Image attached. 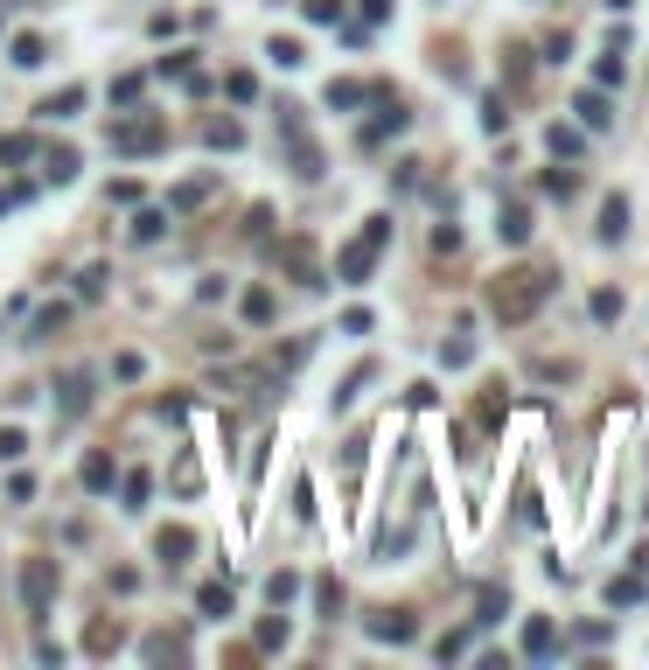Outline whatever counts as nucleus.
<instances>
[{"label": "nucleus", "instance_id": "15", "mask_svg": "<svg viewBox=\"0 0 649 670\" xmlns=\"http://www.w3.org/2000/svg\"><path fill=\"white\" fill-rule=\"evenodd\" d=\"M496 238H503V244H524V238H531V210H524V203H510V210L496 216Z\"/></svg>", "mask_w": 649, "mask_h": 670}, {"label": "nucleus", "instance_id": "3", "mask_svg": "<svg viewBox=\"0 0 649 670\" xmlns=\"http://www.w3.org/2000/svg\"><path fill=\"white\" fill-rule=\"evenodd\" d=\"M56 587H63V573H56V559H22V608H28L35 621L50 615Z\"/></svg>", "mask_w": 649, "mask_h": 670}, {"label": "nucleus", "instance_id": "24", "mask_svg": "<svg viewBox=\"0 0 649 670\" xmlns=\"http://www.w3.org/2000/svg\"><path fill=\"white\" fill-rule=\"evenodd\" d=\"M78 106H84V91L70 84V91H56V98H42V119H70Z\"/></svg>", "mask_w": 649, "mask_h": 670}, {"label": "nucleus", "instance_id": "11", "mask_svg": "<svg viewBox=\"0 0 649 670\" xmlns=\"http://www.w3.org/2000/svg\"><path fill=\"white\" fill-rule=\"evenodd\" d=\"M572 112H579V126H587V133L615 126V112H607V98H600V91H579V98H572Z\"/></svg>", "mask_w": 649, "mask_h": 670}, {"label": "nucleus", "instance_id": "44", "mask_svg": "<svg viewBox=\"0 0 649 670\" xmlns=\"http://www.w3.org/2000/svg\"><path fill=\"white\" fill-rule=\"evenodd\" d=\"M342 335H370V307H349V315H342Z\"/></svg>", "mask_w": 649, "mask_h": 670}, {"label": "nucleus", "instance_id": "28", "mask_svg": "<svg viewBox=\"0 0 649 670\" xmlns=\"http://www.w3.org/2000/svg\"><path fill=\"white\" fill-rule=\"evenodd\" d=\"M482 126H489V133H503V126H510V106H503V91H489V98H482Z\"/></svg>", "mask_w": 649, "mask_h": 670}, {"label": "nucleus", "instance_id": "13", "mask_svg": "<svg viewBox=\"0 0 649 670\" xmlns=\"http://www.w3.org/2000/svg\"><path fill=\"white\" fill-rule=\"evenodd\" d=\"M42 182H78V147H50L42 154Z\"/></svg>", "mask_w": 649, "mask_h": 670}, {"label": "nucleus", "instance_id": "40", "mask_svg": "<svg viewBox=\"0 0 649 670\" xmlns=\"http://www.w3.org/2000/svg\"><path fill=\"white\" fill-rule=\"evenodd\" d=\"M594 78H600V84H622V50H607V56H600V63H594Z\"/></svg>", "mask_w": 649, "mask_h": 670}, {"label": "nucleus", "instance_id": "36", "mask_svg": "<svg viewBox=\"0 0 649 670\" xmlns=\"http://www.w3.org/2000/svg\"><path fill=\"white\" fill-rule=\"evenodd\" d=\"M224 91H231L237 106H252V91H259V84H252V70H231V78H224Z\"/></svg>", "mask_w": 649, "mask_h": 670}, {"label": "nucleus", "instance_id": "26", "mask_svg": "<svg viewBox=\"0 0 649 670\" xmlns=\"http://www.w3.org/2000/svg\"><path fill=\"white\" fill-rule=\"evenodd\" d=\"M314 608L336 621V615H342V580H314Z\"/></svg>", "mask_w": 649, "mask_h": 670}, {"label": "nucleus", "instance_id": "4", "mask_svg": "<svg viewBox=\"0 0 649 670\" xmlns=\"http://www.w3.org/2000/svg\"><path fill=\"white\" fill-rule=\"evenodd\" d=\"M112 147H119V154H154V147H168V126H161L154 112H140L126 126H112Z\"/></svg>", "mask_w": 649, "mask_h": 670}, {"label": "nucleus", "instance_id": "35", "mask_svg": "<svg viewBox=\"0 0 649 670\" xmlns=\"http://www.w3.org/2000/svg\"><path fill=\"white\" fill-rule=\"evenodd\" d=\"M370 377H377V371H370V363H364V371H349V384H342V391H336V412H342V405H357V391H364Z\"/></svg>", "mask_w": 649, "mask_h": 670}, {"label": "nucleus", "instance_id": "46", "mask_svg": "<svg viewBox=\"0 0 649 670\" xmlns=\"http://www.w3.org/2000/svg\"><path fill=\"white\" fill-rule=\"evenodd\" d=\"M607 7H615V14H622V7H635V0H607Z\"/></svg>", "mask_w": 649, "mask_h": 670}, {"label": "nucleus", "instance_id": "23", "mask_svg": "<svg viewBox=\"0 0 649 670\" xmlns=\"http://www.w3.org/2000/svg\"><path fill=\"white\" fill-rule=\"evenodd\" d=\"M42 56H50V42H42V35H14V63H22V70H35Z\"/></svg>", "mask_w": 649, "mask_h": 670}, {"label": "nucleus", "instance_id": "5", "mask_svg": "<svg viewBox=\"0 0 649 670\" xmlns=\"http://www.w3.org/2000/svg\"><path fill=\"white\" fill-rule=\"evenodd\" d=\"M370 643H419V621L405 608H377L370 615Z\"/></svg>", "mask_w": 649, "mask_h": 670}, {"label": "nucleus", "instance_id": "14", "mask_svg": "<svg viewBox=\"0 0 649 670\" xmlns=\"http://www.w3.org/2000/svg\"><path fill=\"white\" fill-rule=\"evenodd\" d=\"M552 649H559L552 621H545V615H531V621H524V656H552Z\"/></svg>", "mask_w": 649, "mask_h": 670}, {"label": "nucleus", "instance_id": "45", "mask_svg": "<svg viewBox=\"0 0 649 670\" xmlns=\"http://www.w3.org/2000/svg\"><path fill=\"white\" fill-rule=\"evenodd\" d=\"M468 356H475L468 343H447V349H440V363H447V371H468Z\"/></svg>", "mask_w": 649, "mask_h": 670}, {"label": "nucleus", "instance_id": "22", "mask_svg": "<svg viewBox=\"0 0 649 670\" xmlns=\"http://www.w3.org/2000/svg\"><path fill=\"white\" fill-rule=\"evenodd\" d=\"M203 140H209V147H245V126H237V119H209Z\"/></svg>", "mask_w": 649, "mask_h": 670}, {"label": "nucleus", "instance_id": "34", "mask_svg": "<svg viewBox=\"0 0 649 670\" xmlns=\"http://www.w3.org/2000/svg\"><path fill=\"white\" fill-rule=\"evenodd\" d=\"M503 608H510V593H503V587H482V615H475V621H503Z\"/></svg>", "mask_w": 649, "mask_h": 670}, {"label": "nucleus", "instance_id": "10", "mask_svg": "<svg viewBox=\"0 0 649 670\" xmlns=\"http://www.w3.org/2000/svg\"><path fill=\"white\" fill-rule=\"evenodd\" d=\"M154 552H161L168 565H182L189 552H196V531H182V524H168V531H154Z\"/></svg>", "mask_w": 649, "mask_h": 670}, {"label": "nucleus", "instance_id": "31", "mask_svg": "<svg viewBox=\"0 0 649 670\" xmlns=\"http://www.w3.org/2000/svg\"><path fill=\"white\" fill-rule=\"evenodd\" d=\"M245 322H273V294H265V287L245 294Z\"/></svg>", "mask_w": 649, "mask_h": 670}, {"label": "nucleus", "instance_id": "38", "mask_svg": "<svg viewBox=\"0 0 649 670\" xmlns=\"http://www.w3.org/2000/svg\"><path fill=\"white\" fill-rule=\"evenodd\" d=\"M545 196H559V203H566V196H579V175H559V168H552V175H545Z\"/></svg>", "mask_w": 649, "mask_h": 670}, {"label": "nucleus", "instance_id": "18", "mask_svg": "<svg viewBox=\"0 0 649 670\" xmlns=\"http://www.w3.org/2000/svg\"><path fill=\"white\" fill-rule=\"evenodd\" d=\"M112 475H119V468H112V454H84V489H91V496H105V489H112Z\"/></svg>", "mask_w": 649, "mask_h": 670}, {"label": "nucleus", "instance_id": "29", "mask_svg": "<svg viewBox=\"0 0 649 670\" xmlns=\"http://www.w3.org/2000/svg\"><path fill=\"white\" fill-rule=\"evenodd\" d=\"M594 322H622V294H615V287L594 294Z\"/></svg>", "mask_w": 649, "mask_h": 670}, {"label": "nucleus", "instance_id": "9", "mask_svg": "<svg viewBox=\"0 0 649 670\" xmlns=\"http://www.w3.org/2000/svg\"><path fill=\"white\" fill-rule=\"evenodd\" d=\"M643 593H649V573L635 565V573H622V580H607V608H635Z\"/></svg>", "mask_w": 649, "mask_h": 670}, {"label": "nucleus", "instance_id": "43", "mask_svg": "<svg viewBox=\"0 0 649 670\" xmlns=\"http://www.w3.org/2000/svg\"><path fill=\"white\" fill-rule=\"evenodd\" d=\"M308 22H342V0H308Z\"/></svg>", "mask_w": 649, "mask_h": 670}, {"label": "nucleus", "instance_id": "17", "mask_svg": "<svg viewBox=\"0 0 649 670\" xmlns=\"http://www.w3.org/2000/svg\"><path fill=\"white\" fill-rule=\"evenodd\" d=\"M209 188H217V175H196V182H182L175 196H168V216H175V210H196V203H203Z\"/></svg>", "mask_w": 649, "mask_h": 670}, {"label": "nucleus", "instance_id": "12", "mask_svg": "<svg viewBox=\"0 0 649 670\" xmlns=\"http://www.w3.org/2000/svg\"><path fill=\"white\" fill-rule=\"evenodd\" d=\"M364 98H377V84H357V78H336V84H329V106H336V112H357Z\"/></svg>", "mask_w": 649, "mask_h": 670}, {"label": "nucleus", "instance_id": "16", "mask_svg": "<svg viewBox=\"0 0 649 670\" xmlns=\"http://www.w3.org/2000/svg\"><path fill=\"white\" fill-rule=\"evenodd\" d=\"M84 405H91V377H84V371H70V377H63V419H78Z\"/></svg>", "mask_w": 649, "mask_h": 670}, {"label": "nucleus", "instance_id": "2", "mask_svg": "<svg viewBox=\"0 0 649 670\" xmlns=\"http://www.w3.org/2000/svg\"><path fill=\"white\" fill-rule=\"evenodd\" d=\"M385 244H391V216H364V231L336 252V280H342V287H364L370 266L385 259Z\"/></svg>", "mask_w": 649, "mask_h": 670}, {"label": "nucleus", "instance_id": "8", "mask_svg": "<svg viewBox=\"0 0 649 670\" xmlns=\"http://www.w3.org/2000/svg\"><path fill=\"white\" fill-rule=\"evenodd\" d=\"M196 608H203L209 621H224L237 608V593H231V580H203V587H196Z\"/></svg>", "mask_w": 649, "mask_h": 670}, {"label": "nucleus", "instance_id": "19", "mask_svg": "<svg viewBox=\"0 0 649 670\" xmlns=\"http://www.w3.org/2000/svg\"><path fill=\"white\" fill-rule=\"evenodd\" d=\"M628 231V196H607L600 203V238H622Z\"/></svg>", "mask_w": 649, "mask_h": 670}, {"label": "nucleus", "instance_id": "27", "mask_svg": "<svg viewBox=\"0 0 649 670\" xmlns=\"http://www.w3.org/2000/svg\"><path fill=\"white\" fill-rule=\"evenodd\" d=\"M84 649H91V656H105V649H119V621H91V636H84Z\"/></svg>", "mask_w": 649, "mask_h": 670}, {"label": "nucleus", "instance_id": "6", "mask_svg": "<svg viewBox=\"0 0 649 670\" xmlns=\"http://www.w3.org/2000/svg\"><path fill=\"white\" fill-rule=\"evenodd\" d=\"M280 266L301 280V287H321V259H314V244L308 238H286L280 244Z\"/></svg>", "mask_w": 649, "mask_h": 670}, {"label": "nucleus", "instance_id": "42", "mask_svg": "<svg viewBox=\"0 0 649 670\" xmlns=\"http://www.w3.org/2000/svg\"><path fill=\"white\" fill-rule=\"evenodd\" d=\"M78 294H84V300H98V294H105V266H84V280H78Z\"/></svg>", "mask_w": 649, "mask_h": 670}, {"label": "nucleus", "instance_id": "1", "mask_svg": "<svg viewBox=\"0 0 649 670\" xmlns=\"http://www.w3.org/2000/svg\"><path fill=\"white\" fill-rule=\"evenodd\" d=\"M545 294H552V272L545 266H517V272H503V280H489V315L496 322H531L538 307H545Z\"/></svg>", "mask_w": 649, "mask_h": 670}, {"label": "nucleus", "instance_id": "7", "mask_svg": "<svg viewBox=\"0 0 649 670\" xmlns=\"http://www.w3.org/2000/svg\"><path fill=\"white\" fill-rule=\"evenodd\" d=\"M405 126H413V112H405V106H398V98L385 91V112H377V119L364 126V147H377V140H398Z\"/></svg>", "mask_w": 649, "mask_h": 670}, {"label": "nucleus", "instance_id": "41", "mask_svg": "<svg viewBox=\"0 0 649 670\" xmlns=\"http://www.w3.org/2000/svg\"><path fill=\"white\" fill-rule=\"evenodd\" d=\"M196 482H203V475H196V461L182 454V468H175V496H196Z\"/></svg>", "mask_w": 649, "mask_h": 670}, {"label": "nucleus", "instance_id": "39", "mask_svg": "<svg viewBox=\"0 0 649 670\" xmlns=\"http://www.w3.org/2000/svg\"><path fill=\"white\" fill-rule=\"evenodd\" d=\"M259 649H286V621H280V615L259 621Z\"/></svg>", "mask_w": 649, "mask_h": 670}, {"label": "nucleus", "instance_id": "32", "mask_svg": "<svg viewBox=\"0 0 649 670\" xmlns=\"http://www.w3.org/2000/svg\"><path fill=\"white\" fill-rule=\"evenodd\" d=\"M28 454V433L22 427H0V461H22Z\"/></svg>", "mask_w": 649, "mask_h": 670}, {"label": "nucleus", "instance_id": "21", "mask_svg": "<svg viewBox=\"0 0 649 670\" xmlns=\"http://www.w3.org/2000/svg\"><path fill=\"white\" fill-rule=\"evenodd\" d=\"M293 593H301V573H273V580H265V601H273V608H286V601H293Z\"/></svg>", "mask_w": 649, "mask_h": 670}, {"label": "nucleus", "instance_id": "37", "mask_svg": "<svg viewBox=\"0 0 649 670\" xmlns=\"http://www.w3.org/2000/svg\"><path fill=\"white\" fill-rule=\"evenodd\" d=\"M273 63H280V70H301V63H308V50H301V42H273Z\"/></svg>", "mask_w": 649, "mask_h": 670}, {"label": "nucleus", "instance_id": "30", "mask_svg": "<svg viewBox=\"0 0 649 670\" xmlns=\"http://www.w3.org/2000/svg\"><path fill=\"white\" fill-rule=\"evenodd\" d=\"M28 154H35L28 133H0V161H28Z\"/></svg>", "mask_w": 649, "mask_h": 670}, {"label": "nucleus", "instance_id": "25", "mask_svg": "<svg viewBox=\"0 0 649 670\" xmlns=\"http://www.w3.org/2000/svg\"><path fill=\"white\" fill-rule=\"evenodd\" d=\"M161 231H168V210H140V216H133V238H140V244H154Z\"/></svg>", "mask_w": 649, "mask_h": 670}, {"label": "nucleus", "instance_id": "33", "mask_svg": "<svg viewBox=\"0 0 649 670\" xmlns=\"http://www.w3.org/2000/svg\"><path fill=\"white\" fill-rule=\"evenodd\" d=\"M147 489H154L147 468H133V475H126V509H147Z\"/></svg>", "mask_w": 649, "mask_h": 670}, {"label": "nucleus", "instance_id": "20", "mask_svg": "<svg viewBox=\"0 0 649 670\" xmlns=\"http://www.w3.org/2000/svg\"><path fill=\"white\" fill-rule=\"evenodd\" d=\"M545 147H552V154H566V161H572V154H579L587 140H579V126H559V119H552V126H545Z\"/></svg>", "mask_w": 649, "mask_h": 670}]
</instances>
